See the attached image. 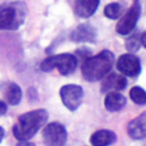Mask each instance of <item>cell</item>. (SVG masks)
<instances>
[{"label":"cell","instance_id":"7a4b0ae2","mask_svg":"<svg viewBox=\"0 0 146 146\" xmlns=\"http://www.w3.org/2000/svg\"><path fill=\"white\" fill-rule=\"evenodd\" d=\"M114 55L110 50H103L98 55L87 57L81 66L83 78L89 82L103 79L114 65Z\"/></svg>","mask_w":146,"mask_h":146},{"label":"cell","instance_id":"d6986e66","mask_svg":"<svg viewBox=\"0 0 146 146\" xmlns=\"http://www.w3.org/2000/svg\"><path fill=\"white\" fill-rule=\"evenodd\" d=\"M6 112H7V105L2 100H0V116H2Z\"/></svg>","mask_w":146,"mask_h":146},{"label":"cell","instance_id":"9c48e42d","mask_svg":"<svg viewBox=\"0 0 146 146\" xmlns=\"http://www.w3.org/2000/svg\"><path fill=\"white\" fill-rule=\"evenodd\" d=\"M96 30L89 23H83L78 25L71 33V40L74 42H95L96 41Z\"/></svg>","mask_w":146,"mask_h":146},{"label":"cell","instance_id":"7402d4cb","mask_svg":"<svg viewBox=\"0 0 146 146\" xmlns=\"http://www.w3.org/2000/svg\"><path fill=\"white\" fill-rule=\"evenodd\" d=\"M3 136H5V130L0 127V143H1V140H2V138H3Z\"/></svg>","mask_w":146,"mask_h":146},{"label":"cell","instance_id":"52a82bcc","mask_svg":"<svg viewBox=\"0 0 146 146\" xmlns=\"http://www.w3.org/2000/svg\"><path fill=\"white\" fill-rule=\"evenodd\" d=\"M59 95L65 107L73 112L81 104L83 97V89L78 84H65L60 88Z\"/></svg>","mask_w":146,"mask_h":146},{"label":"cell","instance_id":"ffe728a7","mask_svg":"<svg viewBox=\"0 0 146 146\" xmlns=\"http://www.w3.org/2000/svg\"><path fill=\"white\" fill-rule=\"evenodd\" d=\"M16 146H35L33 143H29V141H26V140H21Z\"/></svg>","mask_w":146,"mask_h":146},{"label":"cell","instance_id":"2e32d148","mask_svg":"<svg viewBox=\"0 0 146 146\" xmlns=\"http://www.w3.org/2000/svg\"><path fill=\"white\" fill-rule=\"evenodd\" d=\"M121 13H122V8L120 6V3L117 2H112V3H108L105 9H104V15L110 18V19H116L121 16Z\"/></svg>","mask_w":146,"mask_h":146},{"label":"cell","instance_id":"7c38bea8","mask_svg":"<svg viewBox=\"0 0 146 146\" xmlns=\"http://www.w3.org/2000/svg\"><path fill=\"white\" fill-rule=\"evenodd\" d=\"M125 104H127L125 97L117 91H110L105 96L104 106L110 112H117L121 108H123Z\"/></svg>","mask_w":146,"mask_h":146},{"label":"cell","instance_id":"ac0fdd59","mask_svg":"<svg viewBox=\"0 0 146 146\" xmlns=\"http://www.w3.org/2000/svg\"><path fill=\"white\" fill-rule=\"evenodd\" d=\"M140 46H141V43H140V38H139V35H132V36H130V38L127 40V42H125L127 49H128L129 51H131V52L138 50Z\"/></svg>","mask_w":146,"mask_h":146},{"label":"cell","instance_id":"30bf717a","mask_svg":"<svg viewBox=\"0 0 146 146\" xmlns=\"http://www.w3.org/2000/svg\"><path fill=\"white\" fill-rule=\"evenodd\" d=\"M128 135L132 139H143L146 137V113L137 116L128 124Z\"/></svg>","mask_w":146,"mask_h":146},{"label":"cell","instance_id":"5b68a950","mask_svg":"<svg viewBox=\"0 0 146 146\" xmlns=\"http://www.w3.org/2000/svg\"><path fill=\"white\" fill-rule=\"evenodd\" d=\"M42 137L46 146H64L67 140V132L63 124L52 122L43 129Z\"/></svg>","mask_w":146,"mask_h":146},{"label":"cell","instance_id":"e0dca14e","mask_svg":"<svg viewBox=\"0 0 146 146\" xmlns=\"http://www.w3.org/2000/svg\"><path fill=\"white\" fill-rule=\"evenodd\" d=\"M130 98L133 103L138 105H145L146 104V91L140 87H133L130 90Z\"/></svg>","mask_w":146,"mask_h":146},{"label":"cell","instance_id":"3957f363","mask_svg":"<svg viewBox=\"0 0 146 146\" xmlns=\"http://www.w3.org/2000/svg\"><path fill=\"white\" fill-rule=\"evenodd\" d=\"M27 8L21 1L7 2L0 6V30H17L25 21Z\"/></svg>","mask_w":146,"mask_h":146},{"label":"cell","instance_id":"277c9868","mask_svg":"<svg viewBox=\"0 0 146 146\" xmlns=\"http://www.w3.org/2000/svg\"><path fill=\"white\" fill-rule=\"evenodd\" d=\"M78 59L72 54H59L47 57L40 64V68L44 72H49L54 68H57L62 75H68L73 73L76 68Z\"/></svg>","mask_w":146,"mask_h":146},{"label":"cell","instance_id":"ba28073f","mask_svg":"<svg viewBox=\"0 0 146 146\" xmlns=\"http://www.w3.org/2000/svg\"><path fill=\"white\" fill-rule=\"evenodd\" d=\"M116 68L122 73V75L133 78L140 73L141 65L137 56L132 54H124L119 57L116 62Z\"/></svg>","mask_w":146,"mask_h":146},{"label":"cell","instance_id":"6da1fadb","mask_svg":"<svg viewBox=\"0 0 146 146\" xmlns=\"http://www.w3.org/2000/svg\"><path fill=\"white\" fill-rule=\"evenodd\" d=\"M47 120L48 112L42 108L24 113L14 124L13 133L19 141L27 140L39 131V129L47 122Z\"/></svg>","mask_w":146,"mask_h":146},{"label":"cell","instance_id":"5bb4252c","mask_svg":"<svg viewBox=\"0 0 146 146\" xmlns=\"http://www.w3.org/2000/svg\"><path fill=\"white\" fill-rule=\"evenodd\" d=\"M116 141V135L111 130H98L94 132L90 137V143L92 146H107Z\"/></svg>","mask_w":146,"mask_h":146},{"label":"cell","instance_id":"44dd1931","mask_svg":"<svg viewBox=\"0 0 146 146\" xmlns=\"http://www.w3.org/2000/svg\"><path fill=\"white\" fill-rule=\"evenodd\" d=\"M139 38H140V43L146 48V31L144 33H141V35H139Z\"/></svg>","mask_w":146,"mask_h":146},{"label":"cell","instance_id":"4fadbf2b","mask_svg":"<svg viewBox=\"0 0 146 146\" xmlns=\"http://www.w3.org/2000/svg\"><path fill=\"white\" fill-rule=\"evenodd\" d=\"M99 6V0H75V13L81 18H88L95 14Z\"/></svg>","mask_w":146,"mask_h":146},{"label":"cell","instance_id":"9a60e30c","mask_svg":"<svg viewBox=\"0 0 146 146\" xmlns=\"http://www.w3.org/2000/svg\"><path fill=\"white\" fill-rule=\"evenodd\" d=\"M5 97L9 105H13V106L18 105L22 99V90H21L19 86L14 82H10L6 88Z\"/></svg>","mask_w":146,"mask_h":146},{"label":"cell","instance_id":"603a6c76","mask_svg":"<svg viewBox=\"0 0 146 146\" xmlns=\"http://www.w3.org/2000/svg\"><path fill=\"white\" fill-rule=\"evenodd\" d=\"M133 1H135V2H138V1H139V0H133Z\"/></svg>","mask_w":146,"mask_h":146},{"label":"cell","instance_id":"8992f818","mask_svg":"<svg viewBox=\"0 0 146 146\" xmlns=\"http://www.w3.org/2000/svg\"><path fill=\"white\" fill-rule=\"evenodd\" d=\"M140 11H141V7L139 5V2H135L129 10L120 18V21L116 24V32L121 35H128L132 32V30L135 29L138 18L140 16Z\"/></svg>","mask_w":146,"mask_h":146},{"label":"cell","instance_id":"8fae6325","mask_svg":"<svg viewBox=\"0 0 146 146\" xmlns=\"http://www.w3.org/2000/svg\"><path fill=\"white\" fill-rule=\"evenodd\" d=\"M125 87H127V79L124 78V75L112 73L104 79L100 89L103 92H110V91L123 90Z\"/></svg>","mask_w":146,"mask_h":146}]
</instances>
